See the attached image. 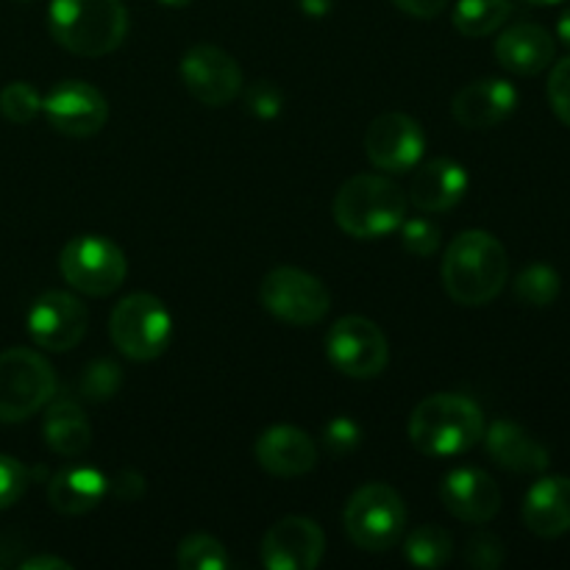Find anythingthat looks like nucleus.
I'll use <instances>...</instances> for the list:
<instances>
[{
  "label": "nucleus",
  "instance_id": "0eeeda50",
  "mask_svg": "<svg viewBox=\"0 0 570 570\" xmlns=\"http://www.w3.org/2000/svg\"><path fill=\"white\" fill-rule=\"evenodd\" d=\"M111 343L134 362H150L167 351L173 340V317L150 293H131L111 309Z\"/></svg>",
  "mask_w": 570,
  "mask_h": 570
},
{
  "label": "nucleus",
  "instance_id": "ea45409f",
  "mask_svg": "<svg viewBox=\"0 0 570 570\" xmlns=\"http://www.w3.org/2000/svg\"><path fill=\"white\" fill-rule=\"evenodd\" d=\"M557 37H560V42L570 48V6L566 11L560 14V20H557Z\"/></svg>",
  "mask_w": 570,
  "mask_h": 570
},
{
  "label": "nucleus",
  "instance_id": "c756f323",
  "mask_svg": "<svg viewBox=\"0 0 570 570\" xmlns=\"http://www.w3.org/2000/svg\"><path fill=\"white\" fill-rule=\"evenodd\" d=\"M122 384V371L109 360H98L81 376V393L89 401H109Z\"/></svg>",
  "mask_w": 570,
  "mask_h": 570
},
{
  "label": "nucleus",
  "instance_id": "b1692460",
  "mask_svg": "<svg viewBox=\"0 0 570 570\" xmlns=\"http://www.w3.org/2000/svg\"><path fill=\"white\" fill-rule=\"evenodd\" d=\"M45 443L53 454L76 460L92 443V429H89L87 415L76 401H56L48 406L42 421Z\"/></svg>",
  "mask_w": 570,
  "mask_h": 570
},
{
  "label": "nucleus",
  "instance_id": "a211bd4d",
  "mask_svg": "<svg viewBox=\"0 0 570 570\" xmlns=\"http://www.w3.org/2000/svg\"><path fill=\"white\" fill-rule=\"evenodd\" d=\"M256 462L262 471L278 479H295L317 465V445L295 426H271L256 440Z\"/></svg>",
  "mask_w": 570,
  "mask_h": 570
},
{
  "label": "nucleus",
  "instance_id": "79ce46f5",
  "mask_svg": "<svg viewBox=\"0 0 570 570\" xmlns=\"http://www.w3.org/2000/svg\"><path fill=\"white\" fill-rule=\"evenodd\" d=\"M527 3H532V6H557V3H562V0H527Z\"/></svg>",
  "mask_w": 570,
  "mask_h": 570
},
{
  "label": "nucleus",
  "instance_id": "1a4fd4ad",
  "mask_svg": "<svg viewBox=\"0 0 570 570\" xmlns=\"http://www.w3.org/2000/svg\"><path fill=\"white\" fill-rule=\"evenodd\" d=\"M259 301L276 321L289 326H315L332 309L326 284L301 267H276L262 278Z\"/></svg>",
  "mask_w": 570,
  "mask_h": 570
},
{
  "label": "nucleus",
  "instance_id": "9b49d317",
  "mask_svg": "<svg viewBox=\"0 0 570 570\" xmlns=\"http://www.w3.org/2000/svg\"><path fill=\"white\" fill-rule=\"evenodd\" d=\"M42 111L53 131L72 139L95 137L109 120V104L100 89L78 78L56 83L48 98H42Z\"/></svg>",
  "mask_w": 570,
  "mask_h": 570
},
{
  "label": "nucleus",
  "instance_id": "2f4dec72",
  "mask_svg": "<svg viewBox=\"0 0 570 570\" xmlns=\"http://www.w3.org/2000/svg\"><path fill=\"white\" fill-rule=\"evenodd\" d=\"M28 482H31L28 468L17 462L14 456L0 454V510L14 507L22 499V493H26Z\"/></svg>",
  "mask_w": 570,
  "mask_h": 570
},
{
  "label": "nucleus",
  "instance_id": "7c9ffc66",
  "mask_svg": "<svg viewBox=\"0 0 570 570\" xmlns=\"http://www.w3.org/2000/svg\"><path fill=\"white\" fill-rule=\"evenodd\" d=\"M401 243H404V248L410 250V254L415 256H432L434 250L440 248V237H443V232H440L438 223H432L429 217H412V220L401 223Z\"/></svg>",
  "mask_w": 570,
  "mask_h": 570
},
{
  "label": "nucleus",
  "instance_id": "6ab92c4d",
  "mask_svg": "<svg viewBox=\"0 0 570 570\" xmlns=\"http://www.w3.org/2000/svg\"><path fill=\"white\" fill-rule=\"evenodd\" d=\"M554 56V37L538 22H518L495 39V59L515 76H538L551 67Z\"/></svg>",
  "mask_w": 570,
  "mask_h": 570
},
{
  "label": "nucleus",
  "instance_id": "423d86ee",
  "mask_svg": "<svg viewBox=\"0 0 570 570\" xmlns=\"http://www.w3.org/2000/svg\"><path fill=\"white\" fill-rule=\"evenodd\" d=\"M56 373L42 354L9 348L0 354V423H22L50 404Z\"/></svg>",
  "mask_w": 570,
  "mask_h": 570
},
{
  "label": "nucleus",
  "instance_id": "a19ab883",
  "mask_svg": "<svg viewBox=\"0 0 570 570\" xmlns=\"http://www.w3.org/2000/svg\"><path fill=\"white\" fill-rule=\"evenodd\" d=\"M161 6H170V9H184V6H189L193 0H159Z\"/></svg>",
  "mask_w": 570,
  "mask_h": 570
},
{
  "label": "nucleus",
  "instance_id": "6e6552de",
  "mask_svg": "<svg viewBox=\"0 0 570 570\" xmlns=\"http://www.w3.org/2000/svg\"><path fill=\"white\" fill-rule=\"evenodd\" d=\"M59 271L72 289L83 295H111L128 276V259L111 239L100 234H81L61 248Z\"/></svg>",
  "mask_w": 570,
  "mask_h": 570
},
{
  "label": "nucleus",
  "instance_id": "2eb2a0df",
  "mask_svg": "<svg viewBox=\"0 0 570 570\" xmlns=\"http://www.w3.org/2000/svg\"><path fill=\"white\" fill-rule=\"evenodd\" d=\"M323 554L326 534L312 518H282L262 540V566L267 570H315Z\"/></svg>",
  "mask_w": 570,
  "mask_h": 570
},
{
  "label": "nucleus",
  "instance_id": "a878e982",
  "mask_svg": "<svg viewBox=\"0 0 570 570\" xmlns=\"http://www.w3.org/2000/svg\"><path fill=\"white\" fill-rule=\"evenodd\" d=\"M404 554L415 568H443L454 557V538L445 529L426 523L406 538Z\"/></svg>",
  "mask_w": 570,
  "mask_h": 570
},
{
  "label": "nucleus",
  "instance_id": "f257e3e1",
  "mask_svg": "<svg viewBox=\"0 0 570 570\" xmlns=\"http://www.w3.org/2000/svg\"><path fill=\"white\" fill-rule=\"evenodd\" d=\"M510 276L507 248L490 232H462L443 254V287L460 306H484L499 298Z\"/></svg>",
  "mask_w": 570,
  "mask_h": 570
},
{
  "label": "nucleus",
  "instance_id": "20e7f679",
  "mask_svg": "<svg viewBox=\"0 0 570 570\" xmlns=\"http://www.w3.org/2000/svg\"><path fill=\"white\" fill-rule=\"evenodd\" d=\"M406 217V198L390 178L360 173L334 195V220L348 237L382 239Z\"/></svg>",
  "mask_w": 570,
  "mask_h": 570
},
{
  "label": "nucleus",
  "instance_id": "aec40b11",
  "mask_svg": "<svg viewBox=\"0 0 570 570\" xmlns=\"http://www.w3.org/2000/svg\"><path fill=\"white\" fill-rule=\"evenodd\" d=\"M523 523L532 534L546 540L570 532V479L543 476L529 488L523 499Z\"/></svg>",
  "mask_w": 570,
  "mask_h": 570
},
{
  "label": "nucleus",
  "instance_id": "5701e85b",
  "mask_svg": "<svg viewBox=\"0 0 570 570\" xmlns=\"http://www.w3.org/2000/svg\"><path fill=\"white\" fill-rule=\"evenodd\" d=\"M109 493V479L89 465H72L56 473L48 484V501L61 515H87Z\"/></svg>",
  "mask_w": 570,
  "mask_h": 570
},
{
  "label": "nucleus",
  "instance_id": "bb28decb",
  "mask_svg": "<svg viewBox=\"0 0 570 570\" xmlns=\"http://www.w3.org/2000/svg\"><path fill=\"white\" fill-rule=\"evenodd\" d=\"M176 562L181 570H226L232 566L226 546L212 534H189L176 551Z\"/></svg>",
  "mask_w": 570,
  "mask_h": 570
},
{
  "label": "nucleus",
  "instance_id": "c85d7f7f",
  "mask_svg": "<svg viewBox=\"0 0 570 570\" xmlns=\"http://www.w3.org/2000/svg\"><path fill=\"white\" fill-rule=\"evenodd\" d=\"M42 111V95L26 81H11L9 87L0 89V115L6 120L26 126Z\"/></svg>",
  "mask_w": 570,
  "mask_h": 570
},
{
  "label": "nucleus",
  "instance_id": "393cba45",
  "mask_svg": "<svg viewBox=\"0 0 570 570\" xmlns=\"http://www.w3.org/2000/svg\"><path fill=\"white\" fill-rule=\"evenodd\" d=\"M512 14V0H456L454 28L462 37H490Z\"/></svg>",
  "mask_w": 570,
  "mask_h": 570
},
{
  "label": "nucleus",
  "instance_id": "412c9836",
  "mask_svg": "<svg viewBox=\"0 0 570 570\" xmlns=\"http://www.w3.org/2000/svg\"><path fill=\"white\" fill-rule=\"evenodd\" d=\"M468 193V173L454 159H432L417 167L410 184V200L421 212H451Z\"/></svg>",
  "mask_w": 570,
  "mask_h": 570
},
{
  "label": "nucleus",
  "instance_id": "e433bc0d",
  "mask_svg": "<svg viewBox=\"0 0 570 570\" xmlns=\"http://www.w3.org/2000/svg\"><path fill=\"white\" fill-rule=\"evenodd\" d=\"M404 14L417 17V20H434L438 14H443L449 0H393Z\"/></svg>",
  "mask_w": 570,
  "mask_h": 570
},
{
  "label": "nucleus",
  "instance_id": "58836bf2",
  "mask_svg": "<svg viewBox=\"0 0 570 570\" xmlns=\"http://www.w3.org/2000/svg\"><path fill=\"white\" fill-rule=\"evenodd\" d=\"M298 3H301V9H304V14L326 17L328 11H332L334 0H298Z\"/></svg>",
  "mask_w": 570,
  "mask_h": 570
},
{
  "label": "nucleus",
  "instance_id": "dca6fc26",
  "mask_svg": "<svg viewBox=\"0 0 570 570\" xmlns=\"http://www.w3.org/2000/svg\"><path fill=\"white\" fill-rule=\"evenodd\" d=\"M445 510L465 523H488L501 510V490L482 468H456L440 484Z\"/></svg>",
  "mask_w": 570,
  "mask_h": 570
},
{
  "label": "nucleus",
  "instance_id": "39448f33",
  "mask_svg": "<svg viewBox=\"0 0 570 570\" xmlns=\"http://www.w3.org/2000/svg\"><path fill=\"white\" fill-rule=\"evenodd\" d=\"M345 532L351 543L362 551L395 549L406 529V504L395 488L384 482H371L356 490L345 504Z\"/></svg>",
  "mask_w": 570,
  "mask_h": 570
},
{
  "label": "nucleus",
  "instance_id": "f3484780",
  "mask_svg": "<svg viewBox=\"0 0 570 570\" xmlns=\"http://www.w3.org/2000/svg\"><path fill=\"white\" fill-rule=\"evenodd\" d=\"M518 109V89L504 78H476L454 95V120L460 126L482 131L504 122Z\"/></svg>",
  "mask_w": 570,
  "mask_h": 570
},
{
  "label": "nucleus",
  "instance_id": "7ed1b4c3",
  "mask_svg": "<svg viewBox=\"0 0 570 570\" xmlns=\"http://www.w3.org/2000/svg\"><path fill=\"white\" fill-rule=\"evenodd\" d=\"M48 28L65 50L98 59L122 45L128 11L122 0H50Z\"/></svg>",
  "mask_w": 570,
  "mask_h": 570
},
{
  "label": "nucleus",
  "instance_id": "f03ea898",
  "mask_svg": "<svg viewBox=\"0 0 570 570\" xmlns=\"http://www.w3.org/2000/svg\"><path fill=\"white\" fill-rule=\"evenodd\" d=\"M484 415L476 401L456 393L423 399L410 417V440L426 456L468 454L484 438Z\"/></svg>",
  "mask_w": 570,
  "mask_h": 570
},
{
  "label": "nucleus",
  "instance_id": "cd10ccee",
  "mask_svg": "<svg viewBox=\"0 0 570 570\" xmlns=\"http://www.w3.org/2000/svg\"><path fill=\"white\" fill-rule=\"evenodd\" d=\"M560 289L562 278L551 265H529L515 282L518 301H523L527 306H540V309L554 304L560 298Z\"/></svg>",
  "mask_w": 570,
  "mask_h": 570
},
{
  "label": "nucleus",
  "instance_id": "4be33fe9",
  "mask_svg": "<svg viewBox=\"0 0 570 570\" xmlns=\"http://www.w3.org/2000/svg\"><path fill=\"white\" fill-rule=\"evenodd\" d=\"M484 445L493 456L495 465L512 473H546L551 465V456L543 443L532 438L523 426L512 421H495L484 429Z\"/></svg>",
  "mask_w": 570,
  "mask_h": 570
},
{
  "label": "nucleus",
  "instance_id": "f8f14e48",
  "mask_svg": "<svg viewBox=\"0 0 570 570\" xmlns=\"http://www.w3.org/2000/svg\"><path fill=\"white\" fill-rule=\"evenodd\" d=\"M181 81L204 106H228L243 92V70L217 45H195L181 59Z\"/></svg>",
  "mask_w": 570,
  "mask_h": 570
},
{
  "label": "nucleus",
  "instance_id": "473e14b6",
  "mask_svg": "<svg viewBox=\"0 0 570 570\" xmlns=\"http://www.w3.org/2000/svg\"><path fill=\"white\" fill-rule=\"evenodd\" d=\"M465 560H468V566L482 568V570L501 568V562H504V543H501V540L490 532L473 534V538L468 540Z\"/></svg>",
  "mask_w": 570,
  "mask_h": 570
},
{
  "label": "nucleus",
  "instance_id": "9d476101",
  "mask_svg": "<svg viewBox=\"0 0 570 570\" xmlns=\"http://www.w3.org/2000/svg\"><path fill=\"white\" fill-rule=\"evenodd\" d=\"M326 356L343 376L376 379L390 362L382 328L362 315L340 317L326 337Z\"/></svg>",
  "mask_w": 570,
  "mask_h": 570
},
{
  "label": "nucleus",
  "instance_id": "4468645a",
  "mask_svg": "<svg viewBox=\"0 0 570 570\" xmlns=\"http://www.w3.org/2000/svg\"><path fill=\"white\" fill-rule=\"evenodd\" d=\"M87 306L70 293L48 289L28 312V334L45 351H72L87 334Z\"/></svg>",
  "mask_w": 570,
  "mask_h": 570
},
{
  "label": "nucleus",
  "instance_id": "4c0bfd02",
  "mask_svg": "<svg viewBox=\"0 0 570 570\" xmlns=\"http://www.w3.org/2000/svg\"><path fill=\"white\" fill-rule=\"evenodd\" d=\"M22 570H70L72 566L67 560H61V557H50V554H39V557H31V560H26L20 566Z\"/></svg>",
  "mask_w": 570,
  "mask_h": 570
},
{
  "label": "nucleus",
  "instance_id": "c9c22d12",
  "mask_svg": "<svg viewBox=\"0 0 570 570\" xmlns=\"http://www.w3.org/2000/svg\"><path fill=\"white\" fill-rule=\"evenodd\" d=\"M245 104H248V109L254 111L256 117H262V120H273V117L282 111L284 98H282V92L273 87V83L262 81V83H254V87L248 89V95H245Z\"/></svg>",
  "mask_w": 570,
  "mask_h": 570
},
{
  "label": "nucleus",
  "instance_id": "72a5a7b5",
  "mask_svg": "<svg viewBox=\"0 0 570 570\" xmlns=\"http://www.w3.org/2000/svg\"><path fill=\"white\" fill-rule=\"evenodd\" d=\"M323 443H326L328 454L345 456L351 451L360 449L362 429L351 417H334L326 429H323Z\"/></svg>",
  "mask_w": 570,
  "mask_h": 570
},
{
  "label": "nucleus",
  "instance_id": "ddd939ff",
  "mask_svg": "<svg viewBox=\"0 0 570 570\" xmlns=\"http://www.w3.org/2000/svg\"><path fill=\"white\" fill-rule=\"evenodd\" d=\"M426 150V134L415 117L404 111H387L379 115L367 126L365 154L373 167L387 173H406L423 159Z\"/></svg>",
  "mask_w": 570,
  "mask_h": 570
},
{
  "label": "nucleus",
  "instance_id": "f704fd0d",
  "mask_svg": "<svg viewBox=\"0 0 570 570\" xmlns=\"http://www.w3.org/2000/svg\"><path fill=\"white\" fill-rule=\"evenodd\" d=\"M549 104L562 126L570 128V56L557 61L549 76Z\"/></svg>",
  "mask_w": 570,
  "mask_h": 570
}]
</instances>
